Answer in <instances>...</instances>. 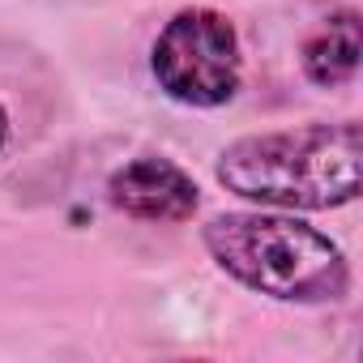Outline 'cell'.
I'll use <instances>...</instances> for the list:
<instances>
[{
	"label": "cell",
	"mask_w": 363,
	"mask_h": 363,
	"mask_svg": "<svg viewBox=\"0 0 363 363\" xmlns=\"http://www.w3.org/2000/svg\"><path fill=\"white\" fill-rule=\"evenodd\" d=\"M359 69V13H333L308 43H303V73L316 86H342Z\"/></svg>",
	"instance_id": "5"
},
{
	"label": "cell",
	"mask_w": 363,
	"mask_h": 363,
	"mask_svg": "<svg viewBox=\"0 0 363 363\" xmlns=\"http://www.w3.org/2000/svg\"><path fill=\"white\" fill-rule=\"evenodd\" d=\"M5 137H9V116H5V107H0V145H5Z\"/></svg>",
	"instance_id": "6"
},
{
	"label": "cell",
	"mask_w": 363,
	"mask_h": 363,
	"mask_svg": "<svg viewBox=\"0 0 363 363\" xmlns=\"http://www.w3.org/2000/svg\"><path fill=\"white\" fill-rule=\"evenodd\" d=\"M107 197L116 210H124L128 218H145V223H179L197 210V184L184 167H175L171 158L145 154L124 162L111 184Z\"/></svg>",
	"instance_id": "4"
},
{
	"label": "cell",
	"mask_w": 363,
	"mask_h": 363,
	"mask_svg": "<svg viewBox=\"0 0 363 363\" xmlns=\"http://www.w3.org/2000/svg\"><path fill=\"white\" fill-rule=\"evenodd\" d=\"M359 124H303L291 133L240 137L218 154V179L261 206L333 210L359 197Z\"/></svg>",
	"instance_id": "1"
},
{
	"label": "cell",
	"mask_w": 363,
	"mask_h": 363,
	"mask_svg": "<svg viewBox=\"0 0 363 363\" xmlns=\"http://www.w3.org/2000/svg\"><path fill=\"white\" fill-rule=\"evenodd\" d=\"M150 69L158 86L189 107H218L240 90V39L214 9L175 13L154 39Z\"/></svg>",
	"instance_id": "3"
},
{
	"label": "cell",
	"mask_w": 363,
	"mask_h": 363,
	"mask_svg": "<svg viewBox=\"0 0 363 363\" xmlns=\"http://www.w3.org/2000/svg\"><path fill=\"white\" fill-rule=\"evenodd\" d=\"M206 248L235 282L282 303H333L350 286L342 248L308 223L278 214H218Z\"/></svg>",
	"instance_id": "2"
}]
</instances>
